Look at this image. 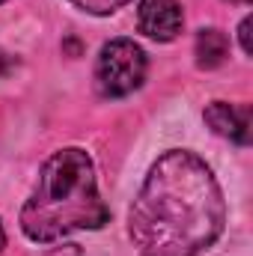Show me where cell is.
Listing matches in <instances>:
<instances>
[{
	"mask_svg": "<svg viewBox=\"0 0 253 256\" xmlns=\"http://www.w3.org/2000/svg\"><path fill=\"white\" fill-rule=\"evenodd\" d=\"M226 226V200L212 167L188 149L161 155L128 212V236L140 256H194Z\"/></svg>",
	"mask_w": 253,
	"mask_h": 256,
	"instance_id": "obj_1",
	"label": "cell"
},
{
	"mask_svg": "<svg viewBox=\"0 0 253 256\" xmlns=\"http://www.w3.org/2000/svg\"><path fill=\"white\" fill-rule=\"evenodd\" d=\"M108 218L110 212L98 194L92 158L68 146L45 161L36 188L21 208V230L36 244H54L80 230H102Z\"/></svg>",
	"mask_w": 253,
	"mask_h": 256,
	"instance_id": "obj_2",
	"label": "cell"
},
{
	"mask_svg": "<svg viewBox=\"0 0 253 256\" xmlns=\"http://www.w3.org/2000/svg\"><path fill=\"white\" fill-rule=\"evenodd\" d=\"M146 80V54L131 39H114L96 60V90L104 98H122Z\"/></svg>",
	"mask_w": 253,
	"mask_h": 256,
	"instance_id": "obj_3",
	"label": "cell"
},
{
	"mask_svg": "<svg viewBox=\"0 0 253 256\" xmlns=\"http://www.w3.org/2000/svg\"><path fill=\"white\" fill-rule=\"evenodd\" d=\"M140 33H146L155 42H173L182 33V6L179 0H140L137 12Z\"/></svg>",
	"mask_w": 253,
	"mask_h": 256,
	"instance_id": "obj_4",
	"label": "cell"
},
{
	"mask_svg": "<svg viewBox=\"0 0 253 256\" xmlns=\"http://www.w3.org/2000/svg\"><path fill=\"white\" fill-rule=\"evenodd\" d=\"M206 122L218 137H226L238 146H250V104L214 102L206 108Z\"/></svg>",
	"mask_w": 253,
	"mask_h": 256,
	"instance_id": "obj_5",
	"label": "cell"
},
{
	"mask_svg": "<svg viewBox=\"0 0 253 256\" xmlns=\"http://www.w3.org/2000/svg\"><path fill=\"white\" fill-rule=\"evenodd\" d=\"M194 54H196V66L206 68V72L224 66L226 57H230V39H226V33H220V30H214V27L200 30V33H196Z\"/></svg>",
	"mask_w": 253,
	"mask_h": 256,
	"instance_id": "obj_6",
	"label": "cell"
},
{
	"mask_svg": "<svg viewBox=\"0 0 253 256\" xmlns=\"http://www.w3.org/2000/svg\"><path fill=\"white\" fill-rule=\"evenodd\" d=\"M72 6H78L80 12H90V15H114L116 9H122L131 0H68Z\"/></svg>",
	"mask_w": 253,
	"mask_h": 256,
	"instance_id": "obj_7",
	"label": "cell"
},
{
	"mask_svg": "<svg viewBox=\"0 0 253 256\" xmlns=\"http://www.w3.org/2000/svg\"><path fill=\"white\" fill-rule=\"evenodd\" d=\"M238 39H242V51L250 54V18L242 21V27H238Z\"/></svg>",
	"mask_w": 253,
	"mask_h": 256,
	"instance_id": "obj_8",
	"label": "cell"
},
{
	"mask_svg": "<svg viewBox=\"0 0 253 256\" xmlns=\"http://www.w3.org/2000/svg\"><path fill=\"white\" fill-rule=\"evenodd\" d=\"M12 68H18V60H15L12 54H6V51H0V74H9Z\"/></svg>",
	"mask_w": 253,
	"mask_h": 256,
	"instance_id": "obj_9",
	"label": "cell"
},
{
	"mask_svg": "<svg viewBox=\"0 0 253 256\" xmlns=\"http://www.w3.org/2000/svg\"><path fill=\"white\" fill-rule=\"evenodd\" d=\"M48 256H80V250L74 244H68V248H57L54 254H48Z\"/></svg>",
	"mask_w": 253,
	"mask_h": 256,
	"instance_id": "obj_10",
	"label": "cell"
},
{
	"mask_svg": "<svg viewBox=\"0 0 253 256\" xmlns=\"http://www.w3.org/2000/svg\"><path fill=\"white\" fill-rule=\"evenodd\" d=\"M6 248V232H3V224H0V250Z\"/></svg>",
	"mask_w": 253,
	"mask_h": 256,
	"instance_id": "obj_11",
	"label": "cell"
},
{
	"mask_svg": "<svg viewBox=\"0 0 253 256\" xmlns=\"http://www.w3.org/2000/svg\"><path fill=\"white\" fill-rule=\"evenodd\" d=\"M236 3H250V0H236Z\"/></svg>",
	"mask_w": 253,
	"mask_h": 256,
	"instance_id": "obj_12",
	"label": "cell"
},
{
	"mask_svg": "<svg viewBox=\"0 0 253 256\" xmlns=\"http://www.w3.org/2000/svg\"><path fill=\"white\" fill-rule=\"evenodd\" d=\"M0 3H6V0H0Z\"/></svg>",
	"mask_w": 253,
	"mask_h": 256,
	"instance_id": "obj_13",
	"label": "cell"
}]
</instances>
